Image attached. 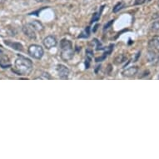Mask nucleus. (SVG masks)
I'll return each instance as SVG.
<instances>
[{
  "label": "nucleus",
  "instance_id": "1",
  "mask_svg": "<svg viewBox=\"0 0 159 159\" xmlns=\"http://www.w3.org/2000/svg\"><path fill=\"white\" fill-rule=\"evenodd\" d=\"M15 72L18 75L28 76L33 71V62L30 59L27 58L23 56H18V57L15 60Z\"/></svg>",
  "mask_w": 159,
  "mask_h": 159
},
{
  "label": "nucleus",
  "instance_id": "2",
  "mask_svg": "<svg viewBox=\"0 0 159 159\" xmlns=\"http://www.w3.org/2000/svg\"><path fill=\"white\" fill-rule=\"evenodd\" d=\"M61 57L63 61L68 62L73 57V43L68 39H63L60 42Z\"/></svg>",
  "mask_w": 159,
  "mask_h": 159
},
{
  "label": "nucleus",
  "instance_id": "3",
  "mask_svg": "<svg viewBox=\"0 0 159 159\" xmlns=\"http://www.w3.org/2000/svg\"><path fill=\"white\" fill-rule=\"evenodd\" d=\"M29 54L36 59H41L44 54V51L40 45L38 44H32L29 46L28 49Z\"/></svg>",
  "mask_w": 159,
  "mask_h": 159
},
{
  "label": "nucleus",
  "instance_id": "4",
  "mask_svg": "<svg viewBox=\"0 0 159 159\" xmlns=\"http://www.w3.org/2000/svg\"><path fill=\"white\" fill-rule=\"evenodd\" d=\"M22 30L24 32V34L30 39H34V40H35V39H37V35L36 33H35V30H34V28H33L29 24H25L24 26H23Z\"/></svg>",
  "mask_w": 159,
  "mask_h": 159
},
{
  "label": "nucleus",
  "instance_id": "5",
  "mask_svg": "<svg viewBox=\"0 0 159 159\" xmlns=\"http://www.w3.org/2000/svg\"><path fill=\"white\" fill-rule=\"evenodd\" d=\"M57 73L58 74V77L62 79H67L69 76L70 71L65 65L63 64H58L57 66Z\"/></svg>",
  "mask_w": 159,
  "mask_h": 159
},
{
  "label": "nucleus",
  "instance_id": "6",
  "mask_svg": "<svg viewBox=\"0 0 159 159\" xmlns=\"http://www.w3.org/2000/svg\"><path fill=\"white\" fill-rule=\"evenodd\" d=\"M43 43L44 47L47 48L48 49H51L52 48L56 47L57 44V39H56V38L53 36H51V35L46 37V38L43 39Z\"/></svg>",
  "mask_w": 159,
  "mask_h": 159
},
{
  "label": "nucleus",
  "instance_id": "7",
  "mask_svg": "<svg viewBox=\"0 0 159 159\" xmlns=\"http://www.w3.org/2000/svg\"><path fill=\"white\" fill-rule=\"evenodd\" d=\"M138 72V68L137 66H133V67H129V68H126L122 72V75L125 78H131L135 76Z\"/></svg>",
  "mask_w": 159,
  "mask_h": 159
},
{
  "label": "nucleus",
  "instance_id": "8",
  "mask_svg": "<svg viewBox=\"0 0 159 159\" xmlns=\"http://www.w3.org/2000/svg\"><path fill=\"white\" fill-rule=\"evenodd\" d=\"M148 47L152 50L159 51V36H154L152 39H150Z\"/></svg>",
  "mask_w": 159,
  "mask_h": 159
},
{
  "label": "nucleus",
  "instance_id": "9",
  "mask_svg": "<svg viewBox=\"0 0 159 159\" xmlns=\"http://www.w3.org/2000/svg\"><path fill=\"white\" fill-rule=\"evenodd\" d=\"M4 43H5V44L7 46H8V47L14 50H17V51H23L24 50V47L20 43L11 42V41H5Z\"/></svg>",
  "mask_w": 159,
  "mask_h": 159
},
{
  "label": "nucleus",
  "instance_id": "10",
  "mask_svg": "<svg viewBox=\"0 0 159 159\" xmlns=\"http://www.w3.org/2000/svg\"><path fill=\"white\" fill-rule=\"evenodd\" d=\"M11 66V63L7 56L4 55H0V67L3 68H9Z\"/></svg>",
  "mask_w": 159,
  "mask_h": 159
},
{
  "label": "nucleus",
  "instance_id": "11",
  "mask_svg": "<svg viewBox=\"0 0 159 159\" xmlns=\"http://www.w3.org/2000/svg\"><path fill=\"white\" fill-rule=\"evenodd\" d=\"M29 24H30V25L34 28V30H36V31L41 32L44 29V27H43L42 23L40 21H38V20H34V21L31 22V23H29Z\"/></svg>",
  "mask_w": 159,
  "mask_h": 159
},
{
  "label": "nucleus",
  "instance_id": "12",
  "mask_svg": "<svg viewBox=\"0 0 159 159\" xmlns=\"http://www.w3.org/2000/svg\"><path fill=\"white\" fill-rule=\"evenodd\" d=\"M148 58L149 62H151V63H155L159 60V57L155 53L153 50L149 51L148 54Z\"/></svg>",
  "mask_w": 159,
  "mask_h": 159
},
{
  "label": "nucleus",
  "instance_id": "13",
  "mask_svg": "<svg viewBox=\"0 0 159 159\" xmlns=\"http://www.w3.org/2000/svg\"><path fill=\"white\" fill-rule=\"evenodd\" d=\"M126 60H127V57L125 55L119 54L115 58V63L116 64H120V63H123V62H125Z\"/></svg>",
  "mask_w": 159,
  "mask_h": 159
},
{
  "label": "nucleus",
  "instance_id": "14",
  "mask_svg": "<svg viewBox=\"0 0 159 159\" xmlns=\"http://www.w3.org/2000/svg\"><path fill=\"white\" fill-rule=\"evenodd\" d=\"M103 8H104V6H102V8H101V11H99V13H94L93 16V18H92L91 24H93L95 22L98 21L99 18H100V16H101V12H102V10L103 9Z\"/></svg>",
  "mask_w": 159,
  "mask_h": 159
},
{
  "label": "nucleus",
  "instance_id": "15",
  "mask_svg": "<svg viewBox=\"0 0 159 159\" xmlns=\"http://www.w3.org/2000/svg\"><path fill=\"white\" fill-rule=\"evenodd\" d=\"M124 7H125V4L123 3H122V2L117 3V4L114 6V8H113V13H117L118 11H120L121 9H123Z\"/></svg>",
  "mask_w": 159,
  "mask_h": 159
},
{
  "label": "nucleus",
  "instance_id": "16",
  "mask_svg": "<svg viewBox=\"0 0 159 159\" xmlns=\"http://www.w3.org/2000/svg\"><path fill=\"white\" fill-rule=\"evenodd\" d=\"M89 35H90V28H89V27H87L86 29H85V30L78 36V38H79V39H80V38H85V39H86V38H89Z\"/></svg>",
  "mask_w": 159,
  "mask_h": 159
},
{
  "label": "nucleus",
  "instance_id": "17",
  "mask_svg": "<svg viewBox=\"0 0 159 159\" xmlns=\"http://www.w3.org/2000/svg\"><path fill=\"white\" fill-rule=\"evenodd\" d=\"M150 29L152 32H157L159 31V20L158 21L153 22L150 26Z\"/></svg>",
  "mask_w": 159,
  "mask_h": 159
},
{
  "label": "nucleus",
  "instance_id": "18",
  "mask_svg": "<svg viewBox=\"0 0 159 159\" xmlns=\"http://www.w3.org/2000/svg\"><path fill=\"white\" fill-rule=\"evenodd\" d=\"M39 78L40 79H51V76L49 75V73H43V74Z\"/></svg>",
  "mask_w": 159,
  "mask_h": 159
},
{
  "label": "nucleus",
  "instance_id": "19",
  "mask_svg": "<svg viewBox=\"0 0 159 159\" xmlns=\"http://www.w3.org/2000/svg\"><path fill=\"white\" fill-rule=\"evenodd\" d=\"M113 22H114V20H111V21H109L107 24H106L104 25V27H103V31H106V30H107V29H109L110 27L112 26V24H113Z\"/></svg>",
  "mask_w": 159,
  "mask_h": 159
},
{
  "label": "nucleus",
  "instance_id": "20",
  "mask_svg": "<svg viewBox=\"0 0 159 159\" xmlns=\"http://www.w3.org/2000/svg\"><path fill=\"white\" fill-rule=\"evenodd\" d=\"M145 2H146V0H136L134 5H140V4H143Z\"/></svg>",
  "mask_w": 159,
  "mask_h": 159
},
{
  "label": "nucleus",
  "instance_id": "21",
  "mask_svg": "<svg viewBox=\"0 0 159 159\" xmlns=\"http://www.w3.org/2000/svg\"><path fill=\"white\" fill-rule=\"evenodd\" d=\"M94 42L97 43V50L102 49V48H101V43L98 41V39H94Z\"/></svg>",
  "mask_w": 159,
  "mask_h": 159
},
{
  "label": "nucleus",
  "instance_id": "22",
  "mask_svg": "<svg viewBox=\"0 0 159 159\" xmlns=\"http://www.w3.org/2000/svg\"><path fill=\"white\" fill-rule=\"evenodd\" d=\"M38 3H44V2H47L48 0H36Z\"/></svg>",
  "mask_w": 159,
  "mask_h": 159
},
{
  "label": "nucleus",
  "instance_id": "23",
  "mask_svg": "<svg viewBox=\"0 0 159 159\" xmlns=\"http://www.w3.org/2000/svg\"><path fill=\"white\" fill-rule=\"evenodd\" d=\"M98 24H97L96 26L94 27V29H93V32H95L97 30V29H98Z\"/></svg>",
  "mask_w": 159,
  "mask_h": 159
},
{
  "label": "nucleus",
  "instance_id": "24",
  "mask_svg": "<svg viewBox=\"0 0 159 159\" xmlns=\"http://www.w3.org/2000/svg\"><path fill=\"white\" fill-rule=\"evenodd\" d=\"M2 1H3V0H0V3H2Z\"/></svg>",
  "mask_w": 159,
  "mask_h": 159
},
{
  "label": "nucleus",
  "instance_id": "25",
  "mask_svg": "<svg viewBox=\"0 0 159 159\" xmlns=\"http://www.w3.org/2000/svg\"><path fill=\"white\" fill-rule=\"evenodd\" d=\"M157 78H158V79H159V75H158V77H157Z\"/></svg>",
  "mask_w": 159,
  "mask_h": 159
},
{
  "label": "nucleus",
  "instance_id": "26",
  "mask_svg": "<svg viewBox=\"0 0 159 159\" xmlns=\"http://www.w3.org/2000/svg\"><path fill=\"white\" fill-rule=\"evenodd\" d=\"M1 52H1V50H0V53H1Z\"/></svg>",
  "mask_w": 159,
  "mask_h": 159
}]
</instances>
